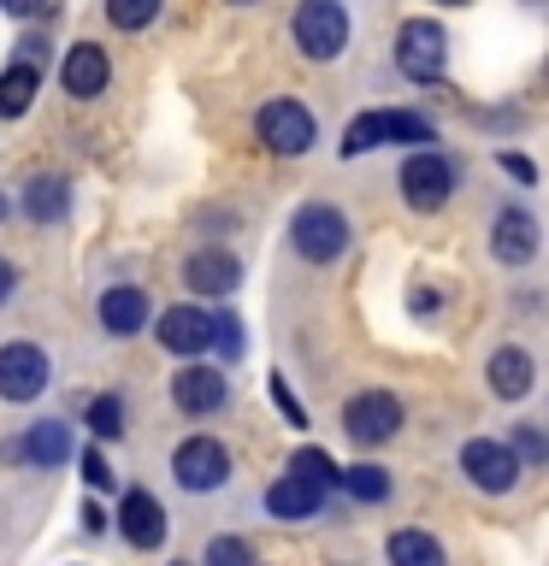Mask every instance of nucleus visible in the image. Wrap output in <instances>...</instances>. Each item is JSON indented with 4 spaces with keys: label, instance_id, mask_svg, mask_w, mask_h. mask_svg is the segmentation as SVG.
<instances>
[{
    "label": "nucleus",
    "instance_id": "obj_20",
    "mask_svg": "<svg viewBox=\"0 0 549 566\" xmlns=\"http://www.w3.org/2000/svg\"><path fill=\"white\" fill-rule=\"evenodd\" d=\"M35 88H42V77H35L30 60H18V65L0 71V118H24L30 101H35Z\"/></svg>",
    "mask_w": 549,
    "mask_h": 566
},
{
    "label": "nucleus",
    "instance_id": "obj_25",
    "mask_svg": "<svg viewBox=\"0 0 549 566\" xmlns=\"http://www.w3.org/2000/svg\"><path fill=\"white\" fill-rule=\"evenodd\" d=\"M290 472H296V478H308V484H319V490L343 484V467H336V460H331L325 449H296Z\"/></svg>",
    "mask_w": 549,
    "mask_h": 566
},
{
    "label": "nucleus",
    "instance_id": "obj_21",
    "mask_svg": "<svg viewBox=\"0 0 549 566\" xmlns=\"http://www.w3.org/2000/svg\"><path fill=\"white\" fill-rule=\"evenodd\" d=\"M384 142H396V113H361V118H349V130H343V159L372 154V148H384Z\"/></svg>",
    "mask_w": 549,
    "mask_h": 566
},
{
    "label": "nucleus",
    "instance_id": "obj_36",
    "mask_svg": "<svg viewBox=\"0 0 549 566\" xmlns=\"http://www.w3.org/2000/svg\"><path fill=\"white\" fill-rule=\"evenodd\" d=\"M12 283H18V272H12V265H7V260H0V301H7V295H12Z\"/></svg>",
    "mask_w": 549,
    "mask_h": 566
},
{
    "label": "nucleus",
    "instance_id": "obj_4",
    "mask_svg": "<svg viewBox=\"0 0 549 566\" xmlns=\"http://www.w3.org/2000/svg\"><path fill=\"white\" fill-rule=\"evenodd\" d=\"M402 419L407 413L390 389H361V396H349V407H343V431H349V442H361V449H384V442L402 431Z\"/></svg>",
    "mask_w": 549,
    "mask_h": 566
},
{
    "label": "nucleus",
    "instance_id": "obj_23",
    "mask_svg": "<svg viewBox=\"0 0 549 566\" xmlns=\"http://www.w3.org/2000/svg\"><path fill=\"white\" fill-rule=\"evenodd\" d=\"M65 201H71V189H65V177H53V171H48V177H30V184H24V212H30L35 224L60 219Z\"/></svg>",
    "mask_w": 549,
    "mask_h": 566
},
{
    "label": "nucleus",
    "instance_id": "obj_15",
    "mask_svg": "<svg viewBox=\"0 0 549 566\" xmlns=\"http://www.w3.org/2000/svg\"><path fill=\"white\" fill-rule=\"evenodd\" d=\"M531 378H538V366H531L526 348H496L490 360H485V384H490L496 401H520V396H531Z\"/></svg>",
    "mask_w": 549,
    "mask_h": 566
},
{
    "label": "nucleus",
    "instance_id": "obj_38",
    "mask_svg": "<svg viewBox=\"0 0 549 566\" xmlns=\"http://www.w3.org/2000/svg\"><path fill=\"white\" fill-rule=\"evenodd\" d=\"M538 7H549V0H538Z\"/></svg>",
    "mask_w": 549,
    "mask_h": 566
},
{
    "label": "nucleus",
    "instance_id": "obj_17",
    "mask_svg": "<svg viewBox=\"0 0 549 566\" xmlns=\"http://www.w3.org/2000/svg\"><path fill=\"white\" fill-rule=\"evenodd\" d=\"M60 77H65V88H71L77 101H95L101 88H106V77H113V65H106V48L77 42V48L65 53V71H60Z\"/></svg>",
    "mask_w": 549,
    "mask_h": 566
},
{
    "label": "nucleus",
    "instance_id": "obj_18",
    "mask_svg": "<svg viewBox=\"0 0 549 566\" xmlns=\"http://www.w3.org/2000/svg\"><path fill=\"white\" fill-rule=\"evenodd\" d=\"M101 325L113 336H136L142 325H148V295L136 290V283H118V290L101 295Z\"/></svg>",
    "mask_w": 549,
    "mask_h": 566
},
{
    "label": "nucleus",
    "instance_id": "obj_1",
    "mask_svg": "<svg viewBox=\"0 0 549 566\" xmlns=\"http://www.w3.org/2000/svg\"><path fill=\"white\" fill-rule=\"evenodd\" d=\"M455 184H460V171H455V159H449V154L419 148V154H407V159H402V201L414 207V212L449 207Z\"/></svg>",
    "mask_w": 549,
    "mask_h": 566
},
{
    "label": "nucleus",
    "instance_id": "obj_37",
    "mask_svg": "<svg viewBox=\"0 0 549 566\" xmlns=\"http://www.w3.org/2000/svg\"><path fill=\"white\" fill-rule=\"evenodd\" d=\"M437 7H467V0H437Z\"/></svg>",
    "mask_w": 549,
    "mask_h": 566
},
{
    "label": "nucleus",
    "instance_id": "obj_12",
    "mask_svg": "<svg viewBox=\"0 0 549 566\" xmlns=\"http://www.w3.org/2000/svg\"><path fill=\"white\" fill-rule=\"evenodd\" d=\"M184 283L195 295H230L242 283V265L230 248H195V254L184 260Z\"/></svg>",
    "mask_w": 549,
    "mask_h": 566
},
{
    "label": "nucleus",
    "instance_id": "obj_10",
    "mask_svg": "<svg viewBox=\"0 0 549 566\" xmlns=\"http://www.w3.org/2000/svg\"><path fill=\"white\" fill-rule=\"evenodd\" d=\"M490 254L503 265H526L538 254V219H531L526 207H503L490 219Z\"/></svg>",
    "mask_w": 549,
    "mask_h": 566
},
{
    "label": "nucleus",
    "instance_id": "obj_11",
    "mask_svg": "<svg viewBox=\"0 0 549 566\" xmlns=\"http://www.w3.org/2000/svg\"><path fill=\"white\" fill-rule=\"evenodd\" d=\"M159 348L166 354H207L213 348V313H201V307H166L159 313Z\"/></svg>",
    "mask_w": 549,
    "mask_h": 566
},
{
    "label": "nucleus",
    "instance_id": "obj_34",
    "mask_svg": "<svg viewBox=\"0 0 549 566\" xmlns=\"http://www.w3.org/2000/svg\"><path fill=\"white\" fill-rule=\"evenodd\" d=\"M503 171H508V177H520V184H538V166H531L526 154H503Z\"/></svg>",
    "mask_w": 549,
    "mask_h": 566
},
{
    "label": "nucleus",
    "instance_id": "obj_5",
    "mask_svg": "<svg viewBox=\"0 0 549 566\" xmlns=\"http://www.w3.org/2000/svg\"><path fill=\"white\" fill-rule=\"evenodd\" d=\"M290 242H296V254L301 260H313V265H325V260H336L349 248V219L336 207H325V201H308L290 219Z\"/></svg>",
    "mask_w": 549,
    "mask_h": 566
},
{
    "label": "nucleus",
    "instance_id": "obj_29",
    "mask_svg": "<svg viewBox=\"0 0 549 566\" xmlns=\"http://www.w3.org/2000/svg\"><path fill=\"white\" fill-rule=\"evenodd\" d=\"M201 566H255V548H248L242 537H213Z\"/></svg>",
    "mask_w": 549,
    "mask_h": 566
},
{
    "label": "nucleus",
    "instance_id": "obj_13",
    "mask_svg": "<svg viewBox=\"0 0 549 566\" xmlns=\"http://www.w3.org/2000/svg\"><path fill=\"white\" fill-rule=\"evenodd\" d=\"M118 531H124V543H131V548H159V543H166V507H159L148 490H124Z\"/></svg>",
    "mask_w": 549,
    "mask_h": 566
},
{
    "label": "nucleus",
    "instance_id": "obj_33",
    "mask_svg": "<svg viewBox=\"0 0 549 566\" xmlns=\"http://www.w3.org/2000/svg\"><path fill=\"white\" fill-rule=\"evenodd\" d=\"M0 12H12V18H48L53 0H0Z\"/></svg>",
    "mask_w": 549,
    "mask_h": 566
},
{
    "label": "nucleus",
    "instance_id": "obj_2",
    "mask_svg": "<svg viewBox=\"0 0 549 566\" xmlns=\"http://www.w3.org/2000/svg\"><path fill=\"white\" fill-rule=\"evenodd\" d=\"M290 30H296V48L308 60H336L349 48V7L343 0H301Z\"/></svg>",
    "mask_w": 549,
    "mask_h": 566
},
{
    "label": "nucleus",
    "instance_id": "obj_26",
    "mask_svg": "<svg viewBox=\"0 0 549 566\" xmlns=\"http://www.w3.org/2000/svg\"><path fill=\"white\" fill-rule=\"evenodd\" d=\"M159 18V0H106V24L113 30H142Z\"/></svg>",
    "mask_w": 549,
    "mask_h": 566
},
{
    "label": "nucleus",
    "instance_id": "obj_19",
    "mask_svg": "<svg viewBox=\"0 0 549 566\" xmlns=\"http://www.w3.org/2000/svg\"><path fill=\"white\" fill-rule=\"evenodd\" d=\"M384 555H390V566H449V555H443V543L432 537V531H414V525L390 531Z\"/></svg>",
    "mask_w": 549,
    "mask_h": 566
},
{
    "label": "nucleus",
    "instance_id": "obj_6",
    "mask_svg": "<svg viewBox=\"0 0 549 566\" xmlns=\"http://www.w3.org/2000/svg\"><path fill=\"white\" fill-rule=\"evenodd\" d=\"M255 130H260V142L278 159H296V154H308L319 142V124H313V113L301 101H266L260 118H255Z\"/></svg>",
    "mask_w": 549,
    "mask_h": 566
},
{
    "label": "nucleus",
    "instance_id": "obj_40",
    "mask_svg": "<svg viewBox=\"0 0 549 566\" xmlns=\"http://www.w3.org/2000/svg\"><path fill=\"white\" fill-rule=\"evenodd\" d=\"M177 566H189V560H177Z\"/></svg>",
    "mask_w": 549,
    "mask_h": 566
},
{
    "label": "nucleus",
    "instance_id": "obj_31",
    "mask_svg": "<svg viewBox=\"0 0 549 566\" xmlns=\"http://www.w3.org/2000/svg\"><path fill=\"white\" fill-rule=\"evenodd\" d=\"M83 484L89 490H113V467H106V454L95 449V442L83 449Z\"/></svg>",
    "mask_w": 549,
    "mask_h": 566
},
{
    "label": "nucleus",
    "instance_id": "obj_24",
    "mask_svg": "<svg viewBox=\"0 0 549 566\" xmlns=\"http://www.w3.org/2000/svg\"><path fill=\"white\" fill-rule=\"evenodd\" d=\"M343 490L354 502H390V472L372 460H354V467H343Z\"/></svg>",
    "mask_w": 549,
    "mask_h": 566
},
{
    "label": "nucleus",
    "instance_id": "obj_28",
    "mask_svg": "<svg viewBox=\"0 0 549 566\" xmlns=\"http://www.w3.org/2000/svg\"><path fill=\"white\" fill-rule=\"evenodd\" d=\"M508 449L520 454V467H543V460H549V437H543V424H514Z\"/></svg>",
    "mask_w": 549,
    "mask_h": 566
},
{
    "label": "nucleus",
    "instance_id": "obj_32",
    "mask_svg": "<svg viewBox=\"0 0 549 566\" xmlns=\"http://www.w3.org/2000/svg\"><path fill=\"white\" fill-rule=\"evenodd\" d=\"M272 401L283 407V419H290V424H308V413H301V401L290 396V384H283V378H272Z\"/></svg>",
    "mask_w": 549,
    "mask_h": 566
},
{
    "label": "nucleus",
    "instance_id": "obj_22",
    "mask_svg": "<svg viewBox=\"0 0 549 566\" xmlns=\"http://www.w3.org/2000/svg\"><path fill=\"white\" fill-rule=\"evenodd\" d=\"M71 454V431L60 419H42V424H30V437H24V460H35V467H60V460Z\"/></svg>",
    "mask_w": 549,
    "mask_h": 566
},
{
    "label": "nucleus",
    "instance_id": "obj_30",
    "mask_svg": "<svg viewBox=\"0 0 549 566\" xmlns=\"http://www.w3.org/2000/svg\"><path fill=\"white\" fill-rule=\"evenodd\" d=\"M213 343H219L225 360H237V354H242V318L237 313H219V318H213Z\"/></svg>",
    "mask_w": 549,
    "mask_h": 566
},
{
    "label": "nucleus",
    "instance_id": "obj_27",
    "mask_svg": "<svg viewBox=\"0 0 549 566\" xmlns=\"http://www.w3.org/2000/svg\"><path fill=\"white\" fill-rule=\"evenodd\" d=\"M83 419H89V431H95L101 442H113V437L124 431V401H118V396H95Z\"/></svg>",
    "mask_w": 549,
    "mask_h": 566
},
{
    "label": "nucleus",
    "instance_id": "obj_8",
    "mask_svg": "<svg viewBox=\"0 0 549 566\" xmlns=\"http://www.w3.org/2000/svg\"><path fill=\"white\" fill-rule=\"evenodd\" d=\"M172 478H177V484H184L189 495L219 490L225 478H230V454H225V442H213V437H189V442H177V454H172Z\"/></svg>",
    "mask_w": 549,
    "mask_h": 566
},
{
    "label": "nucleus",
    "instance_id": "obj_39",
    "mask_svg": "<svg viewBox=\"0 0 549 566\" xmlns=\"http://www.w3.org/2000/svg\"><path fill=\"white\" fill-rule=\"evenodd\" d=\"M237 7H248V0H237Z\"/></svg>",
    "mask_w": 549,
    "mask_h": 566
},
{
    "label": "nucleus",
    "instance_id": "obj_14",
    "mask_svg": "<svg viewBox=\"0 0 549 566\" xmlns=\"http://www.w3.org/2000/svg\"><path fill=\"white\" fill-rule=\"evenodd\" d=\"M225 396H230V384H225L219 366H184L172 378V401L184 407V413H219Z\"/></svg>",
    "mask_w": 549,
    "mask_h": 566
},
{
    "label": "nucleus",
    "instance_id": "obj_16",
    "mask_svg": "<svg viewBox=\"0 0 549 566\" xmlns=\"http://www.w3.org/2000/svg\"><path fill=\"white\" fill-rule=\"evenodd\" d=\"M319 507H325V490L308 484V478H296V472H283L272 490H266V513L272 520H319Z\"/></svg>",
    "mask_w": 549,
    "mask_h": 566
},
{
    "label": "nucleus",
    "instance_id": "obj_9",
    "mask_svg": "<svg viewBox=\"0 0 549 566\" xmlns=\"http://www.w3.org/2000/svg\"><path fill=\"white\" fill-rule=\"evenodd\" d=\"M48 378H53V366L35 343H7L0 348V396L7 401H35L48 389Z\"/></svg>",
    "mask_w": 549,
    "mask_h": 566
},
{
    "label": "nucleus",
    "instance_id": "obj_3",
    "mask_svg": "<svg viewBox=\"0 0 549 566\" xmlns=\"http://www.w3.org/2000/svg\"><path fill=\"white\" fill-rule=\"evenodd\" d=\"M396 65H402V77H414V83L443 77V65H449V35H443L437 18H407L396 30Z\"/></svg>",
    "mask_w": 549,
    "mask_h": 566
},
{
    "label": "nucleus",
    "instance_id": "obj_7",
    "mask_svg": "<svg viewBox=\"0 0 549 566\" xmlns=\"http://www.w3.org/2000/svg\"><path fill=\"white\" fill-rule=\"evenodd\" d=\"M460 472H467V484L473 490H485V495H508L514 484H520V454L508 449V442H496V437H473L467 449H460Z\"/></svg>",
    "mask_w": 549,
    "mask_h": 566
},
{
    "label": "nucleus",
    "instance_id": "obj_35",
    "mask_svg": "<svg viewBox=\"0 0 549 566\" xmlns=\"http://www.w3.org/2000/svg\"><path fill=\"white\" fill-rule=\"evenodd\" d=\"M83 525H89V531H106V513H101V502H95V495L83 502Z\"/></svg>",
    "mask_w": 549,
    "mask_h": 566
}]
</instances>
